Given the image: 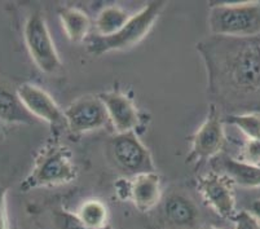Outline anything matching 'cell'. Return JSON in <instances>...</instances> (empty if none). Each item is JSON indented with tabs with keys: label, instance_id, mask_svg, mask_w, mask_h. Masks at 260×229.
I'll list each match as a JSON object with an SVG mask.
<instances>
[{
	"label": "cell",
	"instance_id": "1",
	"mask_svg": "<svg viewBox=\"0 0 260 229\" xmlns=\"http://www.w3.org/2000/svg\"><path fill=\"white\" fill-rule=\"evenodd\" d=\"M206 62L212 89L219 86L251 92L260 89V46L225 43L224 38L206 40L197 46Z\"/></svg>",
	"mask_w": 260,
	"mask_h": 229
},
{
	"label": "cell",
	"instance_id": "2",
	"mask_svg": "<svg viewBox=\"0 0 260 229\" xmlns=\"http://www.w3.org/2000/svg\"><path fill=\"white\" fill-rule=\"evenodd\" d=\"M209 29L219 38L255 37L260 34V4L257 2L214 4L209 15Z\"/></svg>",
	"mask_w": 260,
	"mask_h": 229
},
{
	"label": "cell",
	"instance_id": "3",
	"mask_svg": "<svg viewBox=\"0 0 260 229\" xmlns=\"http://www.w3.org/2000/svg\"><path fill=\"white\" fill-rule=\"evenodd\" d=\"M165 8V2H152L136 15L131 16L122 29L110 37L93 35L87 40V51L93 56H101L113 51H123L138 44L148 35Z\"/></svg>",
	"mask_w": 260,
	"mask_h": 229
},
{
	"label": "cell",
	"instance_id": "4",
	"mask_svg": "<svg viewBox=\"0 0 260 229\" xmlns=\"http://www.w3.org/2000/svg\"><path fill=\"white\" fill-rule=\"evenodd\" d=\"M77 178V167L66 146L44 148L35 159L31 172L21 183L22 192L68 184Z\"/></svg>",
	"mask_w": 260,
	"mask_h": 229
},
{
	"label": "cell",
	"instance_id": "5",
	"mask_svg": "<svg viewBox=\"0 0 260 229\" xmlns=\"http://www.w3.org/2000/svg\"><path fill=\"white\" fill-rule=\"evenodd\" d=\"M23 38L35 65L46 74H54L61 68V60L54 47L44 17L40 13H32L23 27Z\"/></svg>",
	"mask_w": 260,
	"mask_h": 229
},
{
	"label": "cell",
	"instance_id": "6",
	"mask_svg": "<svg viewBox=\"0 0 260 229\" xmlns=\"http://www.w3.org/2000/svg\"><path fill=\"white\" fill-rule=\"evenodd\" d=\"M110 150L115 165L127 175L138 176L155 172L152 154L135 132L117 134L110 144Z\"/></svg>",
	"mask_w": 260,
	"mask_h": 229
},
{
	"label": "cell",
	"instance_id": "7",
	"mask_svg": "<svg viewBox=\"0 0 260 229\" xmlns=\"http://www.w3.org/2000/svg\"><path fill=\"white\" fill-rule=\"evenodd\" d=\"M63 115L66 126L73 134H84L103 128L109 122L106 108L99 95L78 99L68 106Z\"/></svg>",
	"mask_w": 260,
	"mask_h": 229
},
{
	"label": "cell",
	"instance_id": "8",
	"mask_svg": "<svg viewBox=\"0 0 260 229\" xmlns=\"http://www.w3.org/2000/svg\"><path fill=\"white\" fill-rule=\"evenodd\" d=\"M198 190L206 204L215 210L223 219H235L236 198L233 192V183L225 175L216 171L201 176L198 180Z\"/></svg>",
	"mask_w": 260,
	"mask_h": 229
},
{
	"label": "cell",
	"instance_id": "9",
	"mask_svg": "<svg viewBox=\"0 0 260 229\" xmlns=\"http://www.w3.org/2000/svg\"><path fill=\"white\" fill-rule=\"evenodd\" d=\"M225 143V134L219 114L215 106L211 105L206 120L201 124L198 131L193 136L191 150L188 155V163L201 162L215 157L223 149Z\"/></svg>",
	"mask_w": 260,
	"mask_h": 229
},
{
	"label": "cell",
	"instance_id": "10",
	"mask_svg": "<svg viewBox=\"0 0 260 229\" xmlns=\"http://www.w3.org/2000/svg\"><path fill=\"white\" fill-rule=\"evenodd\" d=\"M16 93L26 110L34 118L48 122L49 124H66L63 112L43 88L37 84L23 83L18 87Z\"/></svg>",
	"mask_w": 260,
	"mask_h": 229
},
{
	"label": "cell",
	"instance_id": "11",
	"mask_svg": "<svg viewBox=\"0 0 260 229\" xmlns=\"http://www.w3.org/2000/svg\"><path fill=\"white\" fill-rule=\"evenodd\" d=\"M108 112L109 120L112 122L118 134L135 132L139 126V113L136 106L122 92L110 91L99 95Z\"/></svg>",
	"mask_w": 260,
	"mask_h": 229
},
{
	"label": "cell",
	"instance_id": "12",
	"mask_svg": "<svg viewBox=\"0 0 260 229\" xmlns=\"http://www.w3.org/2000/svg\"><path fill=\"white\" fill-rule=\"evenodd\" d=\"M159 175L155 172L141 174L134 176L131 186V200L136 209L141 212H148L154 209L160 201Z\"/></svg>",
	"mask_w": 260,
	"mask_h": 229
},
{
	"label": "cell",
	"instance_id": "13",
	"mask_svg": "<svg viewBox=\"0 0 260 229\" xmlns=\"http://www.w3.org/2000/svg\"><path fill=\"white\" fill-rule=\"evenodd\" d=\"M217 167H220V171L216 172L225 175L233 184L242 188L260 186V166L231 157H223L217 159Z\"/></svg>",
	"mask_w": 260,
	"mask_h": 229
},
{
	"label": "cell",
	"instance_id": "14",
	"mask_svg": "<svg viewBox=\"0 0 260 229\" xmlns=\"http://www.w3.org/2000/svg\"><path fill=\"white\" fill-rule=\"evenodd\" d=\"M167 220L177 228H190L196 224L198 212L194 204L181 194H172L165 202Z\"/></svg>",
	"mask_w": 260,
	"mask_h": 229
},
{
	"label": "cell",
	"instance_id": "15",
	"mask_svg": "<svg viewBox=\"0 0 260 229\" xmlns=\"http://www.w3.org/2000/svg\"><path fill=\"white\" fill-rule=\"evenodd\" d=\"M0 123H34V117L26 110L17 93L0 87Z\"/></svg>",
	"mask_w": 260,
	"mask_h": 229
},
{
	"label": "cell",
	"instance_id": "16",
	"mask_svg": "<svg viewBox=\"0 0 260 229\" xmlns=\"http://www.w3.org/2000/svg\"><path fill=\"white\" fill-rule=\"evenodd\" d=\"M58 17L66 37L72 42H83L88 37L91 21L84 12L77 8H62L58 11Z\"/></svg>",
	"mask_w": 260,
	"mask_h": 229
},
{
	"label": "cell",
	"instance_id": "17",
	"mask_svg": "<svg viewBox=\"0 0 260 229\" xmlns=\"http://www.w3.org/2000/svg\"><path fill=\"white\" fill-rule=\"evenodd\" d=\"M131 16L119 7L110 6L104 8L94 21V29L99 37H110L119 31L128 22Z\"/></svg>",
	"mask_w": 260,
	"mask_h": 229
},
{
	"label": "cell",
	"instance_id": "18",
	"mask_svg": "<svg viewBox=\"0 0 260 229\" xmlns=\"http://www.w3.org/2000/svg\"><path fill=\"white\" fill-rule=\"evenodd\" d=\"M78 218L88 229H108V209L100 200H87L78 209Z\"/></svg>",
	"mask_w": 260,
	"mask_h": 229
},
{
	"label": "cell",
	"instance_id": "19",
	"mask_svg": "<svg viewBox=\"0 0 260 229\" xmlns=\"http://www.w3.org/2000/svg\"><path fill=\"white\" fill-rule=\"evenodd\" d=\"M54 225L56 229H88L78 218L77 214H72L66 210L54 212Z\"/></svg>",
	"mask_w": 260,
	"mask_h": 229
},
{
	"label": "cell",
	"instance_id": "20",
	"mask_svg": "<svg viewBox=\"0 0 260 229\" xmlns=\"http://www.w3.org/2000/svg\"><path fill=\"white\" fill-rule=\"evenodd\" d=\"M233 221L235 229H260V221L249 211L237 212Z\"/></svg>",
	"mask_w": 260,
	"mask_h": 229
},
{
	"label": "cell",
	"instance_id": "21",
	"mask_svg": "<svg viewBox=\"0 0 260 229\" xmlns=\"http://www.w3.org/2000/svg\"><path fill=\"white\" fill-rule=\"evenodd\" d=\"M0 229H8L7 212V188L0 184Z\"/></svg>",
	"mask_w": 260,
	"mask_h": 229
},
{
	"label": "cell",
	"instance_id": "22",
	"mask_svg": "<svg viewBox=\"0 0 260 229\" xmlns=\"http://www.w3.org/2000/svg\"><path fill=\"white\" fill-rule=\"evenodd\" d=\"M131 186L132 180H127V179H120L115 183V192L120 200H131Z\"/></svg>",
	"mask_w": 260,
	"mask_h": 229
},
{
	"label": "cell",
	"instance_id": "23",
	"mask_svg": "<svg viewBox=\"0 0 260 229\" xmlns=\"http://www.w3.org/2000/svg\"><path fill=\"white\" fill-rule=\"evenodd\" d=\"M249 212L251 215H254L255 218L260 221V200H256V201H254V202H251Z\"/></svg>",
	"mask_w": 260,
	"mask_h": 229
},
{
	"label": "cell",
	"instance_id": "24",
	"mask_svg": "<svg viewBox=\"0 0 260 229\" xmlns=\"http://www.w3.org/2000/svg\"><path fill=\"white\" fill-rule=\"evenodd\" d=\"M205 229H219V228H215V226H207V228Z\"/></svg>",
	"mask_w": 260,
	"mask_h": 229
}]
</instances>
